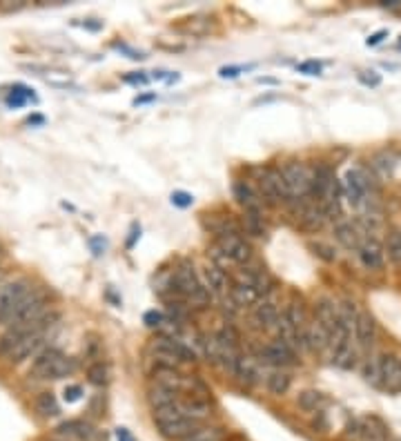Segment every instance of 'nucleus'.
<instances>
[{
  "mask_svg": "<svg viewBox=\"0 0 401 441\" xmlns=\"http://www.w3.org/2000/svg\"><path fill=\"white\" fill-rule=\"evenodd\" d=\"M107 366L103 364V361H96V364H92L87 368V379L92 381L94 386H105L107 384Z\"/></svg>",
  "mask_w": 401,
  "mask_h": 441,
  "instance_id": "58836bf2",
  "label": "nucleus"
},
{
  "mask_svg": "<svg viewBox=\"0 0 401 441\" xmlns=\"http://www.w3.org/2000/svg\"><path fill=\"white\" fill-rule=\"evenodd\" d=\"M56 435L58 437H65V439H78V441H83V439H89L94 435V430L89 424H85V421H65V424H60L56 428Z\"/></svg>",
  "mask_w": 401,
  "mask_h": 441,
  "instance_id": "a878e982",
  "label": "nucleus"
},
{
  "mask_svg": "<svg viewBox=\"0 0 401 441\" xmlns=\"http://www.w3.org/2000/svg\"><path fill=\"white\" fill-rule=\"evenodd\" d=\"M218 250L225 254V259H230L232 263H239V265H245L252 261V247H250L243 238H241L239 232H234V229H227V232H218Z\"/></svg>",
  "mask_w": 401,
  "mask_h": 441,
  "instance_id": "6e6552de",
  "label": "nucleus"
},
{
  "mask_svg": "<svg viewBox=\"0 0 401 441\" xmlns=\"http://www.w3.org/2000/svg\"><path fill=\"white\" fill-rule=\"evenodd\" d=\"M333 361H335V366H339V368L353 370L355 364H357V348H353V344L346 346L344 350H339L337 355H333Z\"/></svg>",
  "mask_w": 401,
  "mask_h": 441,
  "instance_id": "c9c22d12",
  "label": "nucleus"
},
{
  "mask_svg": "<svg viewBox=\"0 0 401 441\" xmlns=\"http://www.w3.org/2000/svg\"><path fill=\"white\" fill-rule=\"evenodd\" d=\"M143 321H145V326H147V328H160V326L165 323V317H163V312H156V310H149V312H145Z\"/></svg>",
  "mask_w": 401,
  "mask_h": 441,
  "instance_id": "c03bdc74",
  "label": "nucleus"
},
{
  "mask_svg": "<svg viewBox=\"0 0 401 441\" xmlns=\"http://www.w3.org/2000/svg\"><path fill=\"white\" fill-rule=\"evenodd\" d=\"M172 203L178 205V207H187V205L194 203V198L189 196V194H185V192H174L172 194Z\"/></svg>",
  "mask_w": 401,
  "mask_h": 441,
  "instance_id": "de8ad7c7",
  "label": "nucleus"
},
{
  "mask_svg": "<svg viewBox=\"0 0 401 441\" xmlns=\"http://www.w3.org/2000/svg\"><path fill=\"white\" fill-rule=\"evenodd\" d=\"M154 353L167 357V364L176 366L178 361L180 364H194L196 361V355L189 350L183 341H178L174 337H160L158 341H154Z\"/></svg>",
  "mask_w": 401,
  "mask_h": 441,
  "instance_id": "9d476101",
  "label": "nucleus"
},
{
  "mask_svg": "<svg viewBox=\"0 0 401 441\" xmlns=\"http://www.w3.org/2000/svg\"><path fill=\"white\" fill-rule=\"evenodd\" d=\"M313 250H315V254H317L319 259L328 261V263H333V261H337L335 247H330V245H326V243H313Z\"/></svg>",
  "mask_w": 401,
  "mask_h": 441,
  "instance_id": "37998d69",
  "label": "nucleus"
},
{
  "mask_svg": "<svg viewBox=\"0 0 401 441\" xmlns=\"http://www.w3.org/2000/svg\"><path fill=\"white\" fill-rule=\"evenodd\" d=\"M386 36H388V29H381V32L373 34V36H370V38L366 40V45H368V47H375V45H379Z\"/></svg>",
  "mask_w": 401,
  "mask_h": 441,
  "instance_id": "09e8293b",
  "label": "nucleus"
},
{
  "mask_svg": "<svg viewBox=\"0 0 401 441\" xmlns=\"http://www.w3.org/2000/svg\"><path fill=\"white\" fill-rule=\"evenodd\" d=\"M234 196L241 205H243L245 209H261V196L254 192L252 187H250V183H245V180H239V183L234 185Z\"/></svg>",
  "mask_w": 401,
  "mask_h": 441,
  "instance_id": "7c9ffc66",
  "label": "nucleus"
},
{
  "mask_svg": "<svg viewBox=\"0 0 401 441\" xmlns=\"http://www.w3.org/2000/svg\"><path fill=\"white\" fill-rule=\"evenodd\" d=\"M279 315L281 312H279L277 303H274V301H270V299L259 301V303L254 306V321L261 328H274Z\"/></svg>",
  "mask_w": 401,
  "mask_h": 441,
  "instance_id": "bb28decb",
  "label": "nucleus"
},
{
  "mask_svg": "<svg viewBox=\"0 0 401 441\" xmlns=\"http://www.w3.org/2000/svg\"><path fill=\"white\" fill-rule=\"evenodd\" d=\"M154 426L165 439L183 441L185 437L196 433V430L200 428V421L187 417L176 404V406H169V408H163V410H154Z\"/></svg>",
  "mask_w": 401,
  "mask_h": 441,
  "instance_id": "f257e3e1",
  "label": "nucleus"
},
{
  "mask_svg": "<svg viewBox=\"0 0 401 441\" xmlns=\"http://www.w3.org/2000/svg\"><path fill=\"white\" fill-rule=\"evenodd\" d=\"M283 315L290 319V323L299 330V335L304 337L306 328H308V310H306V306L301 303V301H290L288 308L283 310Z\"/></svg>",
  "mask_w": 401,
  "mask_h": 441,
  "instance_id": "c756f323",
  "label": "nucleus"
},
{
  "mask_svg": "<svg viewBox=\"0 0 401 441\" xmlns=\"http://www.w3.org/2000/svg\"><path fill=\"white\" fill-rule=\"evenodd\" d=\"M297 69L306 76H319L321 74V63H317V60H308V63H301Z\"/></svg>",
  "mask_w": 401,
  "mask_h": 441,
  "instance_id": "a18cd8bd",
  "label": "nucleus"
},
{
  "mask_svg": "<svg viewBox=\"0 0 401 441\" xmlns=\"http://www.w3.org/2000/svg\"><path fill=\"white\" fill-rule=\"evenodd\" d=\"M230 297L234 299L236 306H257L263 294H261L257 288L243 283V281H236V283L232 285V290H230Z\"/></svg>",
  "mask_w": 401,
  "mask_h": 441,
  "instance_id": "cd10ccee",
  "label": "nucleus"
},
{
  "mask_svg": "<svg viewBox=\"0 0 401 441\" xmlns=\"http://www.w3.org/2000/svg\"><path fill=\"white\" fill-rule=\"evenodd\" d=\"M261 359L270 366H295L297 364V355L295 350L286 346L283 341H270L263 348H261Z\"/></svg>",
  "mask_w": 401,
  "mask_h": 441,
  "instance_id": "f8f14e48",
  "label": "nucleus"
},
{
  "mask_svg": "<svg viewBox=\"0 0 401 441\" xmlns=\"http://www.w3.org/2000/svg\"><path fill=\"white\" fill-rule=\"evenodd\" d=\"M281 174L286 178L288 194L290 198H306L310 196V185H313V174L308 172V167L304 163H297V160H290L283 167H281Z\"/></svg>",
  "mask_w": 401,
  "mask_h": 441,
  "instance_id": "423d86ee",
  "label": "nucleus"
},
{
  "mask_svg": "<svg viewBox=\"0 0 401 441\" xmlns=\"http://www.w3.org/2000/svg\"><path fill=\"white\" fill-rule=\"evenodd\" d=\"M116 441H134L127 428H116Z\"/></svg>",
  "mask_w": 401,
  "mask_h": 441,
  "instance_id": "3c124183",
  "label": "nucleus"
},
{
  "mask_svg": "<svg viewBox=\"0 0 401 441\" xmlns=\"http://www.w3.org/2000/svg\"><path fill=\"white\" fill-rule=\"evenodd\" d=\"M359 437H361V441H388V433H386L384 424H381V421L375 419V417L361 421Z\"/></svg>",
  "mask_w": 401,
  "mask_h": 441,
  "instance_id": "c85d7f7f",
  "label": "nucleus"
},
{
  "mask_svg": "<svg viewBox=\"0 0 401 441\" xmlns=\"http://www.w3.org/2000/svg\"><path fill=\"white\" fill-rule=\"evenodd\" d=\"M45 80L47 83H52L56 87H67V85H74V80L69 74H63V72H49L45 74Z\"/></svg>",
  "mask_w": 401,
  "mask_h": 441,
  "instance_id": "79ce46f5",
  "label": "nucleus"
},
{
  "mask_svg": "<svg viewBox=\"0 0 401 441\" xmlns=\"http://www.w3.org/2000/svg\"><path fill=\"white\" fill-rule=\"evenodd\" d=\"M290 386H292V377H290L288 373H283V370H277V373H272L268 377V393L274 395V397H281L286 395Z\"/></svg>",
  "mask_w": 401,
  "mask_h": 441,
  "instance_id": "2f4dec72",
  "label": "nucleus"
},
{
  "mask_svg": "<svg viewBox=\"0 0 401 441\" xmlns=\"http://www.w3.org/2000/svg\"><path fill=\"white\" fill-rule=\"evenodd\" d=\"M149 100H154V94H149V96H140V98H136L134 103L136 105H140V103H149Z\"/></svg>",
  "mask_w": 401,
  "mask_h": 441,
  "instance_id": "6e6d98bb",
  "label": "nucleus"
},
{
  "mask_svg": "<svg viewBox=\"0 0 401 441\" xmlns=\"http://www.w3.org/2000/svg\"><path fill=\"white\" fill-rule=\"evenodd\" d=\"M89 245H92L94 247V254H103V250H105V241L103 238H100V236H94L92 241H89Z\"/></svg>",
  "mask_w": 401,
  "mask_h": 441,
  "instance_id": "8fccbe9b",
  "label": "nucleus"
},
{
  "mask_svg": "<svg viewBox=\"0 0 401 441\" xmlns=\"http://www.w3.org/2000/svg\"><path fill=\"white\" fill-rule=\"evenodd\" d=\"M221 439H223V430L218 426H207V428H198L196 433L185 437L183 441H221Z\"/></svg>",
  "mask_w": 401,
  "mask_h": 441,
  "instance_id": "e433bc0d",
  "label": "nucleus"
},
{
  "mask_svg": "<svg viewBox=\"0 0 401 441\" xmlns=\"http://www.w3.org/2000/svg\"><path fill=\"white\" fill-rule=\"evenodd\" d=\"M32 292V283L27 279L9 281V283L0 285V326H5V319L12 310Z\"/></svg>",
  "mask_w": 401,
  "mask_h": 441,
  "instance_id": "1a4fd4ad",
  "label": "nucleus"
},
{
  "mask_svg": "<svg viewBox=\"0 0 401 441\" xmlns=\"http://www.w3.org/2000/svg\"><path fill=\"white\" fill-rule=\"evenodd\" d=\"M301 341H304V348L313 350V353H324L326 348H330V335L326 328H321L317 321H313V323H308L304 337H301Z\"/></svg>",
  "mask_w": 401,
  "mask_h": 441,
  "instance_id": "aec40b11",
  "label": "nucleus"
},
{
  "mask_svg": "<svg viewBox=\"0 0 401 441\" xmlns=\"http://www.w3.org/2000/svg\"><path fill=\"white\" fill-rule=\"evenodd\" d=\"M344 196L348 198V203L353 207H359L368 196V180L366 176L359 172V169H350L346 174V183H344Z\"/></svg>",
  "mask_w": 401,
  "mask_h": 441,
  "instance_id": "ddd939ff",
  "label": "nucleus"
},
{
  "mask_svg": "<svg viewBox=\"0 0 401 441\" xmlns=\"http://www.w3.org/2000/svg\"><path fill=\"white\" fill-rule=\"evenodd\" d=\"M259 196L268 205H279L283 200H290L286 178L281 174V167H265L259 176Z\"/></svg>",
  "mask_w": 401,
  "mask_h": 441,
  "instance_id": "39448f33",
  "label": "nucleus"
},
{
  "mask_svg": "<svg viewBox=\"0 0 401 441\" xmlns=\"http://www.w3.org/2000/svg\"><path fill=\"white\" fill-rule=\"evenodd\" d=\"M45 303H47V297L43 290H32L20 303L12 310V312L7 315L5 323L7 326H14V323H23V321H29V319H36L38 315L45 312Z\"/></svg>",
  "mask_w": 401,
  "mask_h": 441,
  "instance_id": "0eeeda50",
  "label": "nucleus"
},
{
  "mask_svg": "<svg viewBox=\"0 0 401 441\" xmlns=\"http://www.w3.org/2000/svg\"><path fill=\"white\" fill-rule=\"evenodd\" d=\"M364 379L370 386L381 388V370H379V359H368L364 366Z\"/></svg>",
  "mask_w": 401,
  "mask_h": 441,
  "instance_id": "ea45409f",
  "label": "nucleus"
},
{
  "mask_svg": "<svg viewBox=\"0 0 401 441\" xmlns=\"http://www.w3.org/2000/svg\"><path fill=\"white\" fill-rule=\"evenodd\" d=\"M379 370H381V388L388 390V393H401V359L395 355H381Z\"/></svg>",
  "mask_w": 401,
  "mask_h": 441,
  "instance_id": "9b49d317",
  "label": "nucleus"
},
{
  "mask_svg": "<svg viewBox=\"0 0 401 441\" xmlns=\"http://www.w3.org/2000/svg\"><path fill=\"white\" fill-rule=\"evenodd\" d=\"M74 368H76L74 359H69L56 348H47L36 355L29 375L36 379H63L67 375H72Z\"/></svg>",
  "mask_w": 401,
  "mask_h": 441,
  "instance_id": "20e7f679",
  "label": "nucleus"
},
{
  "mask_svg": "<svg viewBox=\"0 0 401 441\" xmlns=\"http://www.w3.org/2000/svg\"><path fill=\"white\" fill-rule=\"evenodd\" d=\"M234 377L241 381L243 386H257L261 381V364L257 357H250V355H241L239 364L234 368Z\"/></svg>",
  "mask_w": 401,
  "mask_h": 441,
  "instance_id": "6ab92c4d",
  "label": "nucleus"
},
{
  "mask_svg": "<svg viewBox=\"0 0 401 441\" xmlns=\"http://www.w3.org/2000/svg\"><path fill=\"white\" fill-rule=\"evenodd\" d=\"M178 397H180V393H176V390L156 384L152 390H149L147 401H149V406H152L154 410H163V408H169V406H176Z\"/></svg>",
  "mask_w": 401,
  "mask_h": 441,
  "instance_id": "393cba45",
  "label": "nucleus"
},
{
  "mask_svg": "<svg viewBox=\"0 0 401 441\" xmlns=\"http://www.w3.org/2000/svg\"><path fill=\"white\" fill-rule=\"evenodd\" d=\"M321 399L324 397H321V393H317V390H304V393L299 395L297 404H299V408H304L306 413H313V410L319 408Z\"/></svg>",
  "mask_w": 401,
  "mask_h": 441,
  "instance_id": "4c0bfd02",
  "label": "nucleus"
},
{
  "mask_svg": "<svg viewBox=\"0 0 401 441\" xmlns=\"http://www.w3.org/2000/svg\"><path fill=\"white\" fill-rule=\"evenodd\" d=\"M315 321L333 337L335 328L339 326V306H335V301L330 299H319L315 303Z\"/></svg>",
  "mask_w": 401,
  "mask_h": 441,
  "instance_id": "a211bd4d",
  "label": "nucleus"
},
{
  "mask_svg": "<svg viewBox=\"0 0 401 441\" xmlns=\"http://www.w3.org/2000/svg\"><path fill=\"white\" fill-rule=\"evenodd\" d=\"M357 256L361 261V265L366 270H381L384 268V245L379 243L375 236H368L361 247L357 250Z\"/></svg>",
  "mask_w": 401,
  "mask_h": 441,
  "instance_id": "2eb2a0df",
  "label": "nucleus"
},
{
  "mask_svg": "<svg viewBox=\"0 0 401 441\" xmlns=\"http://www.w3.org/2000/svg\"><path fill=\"white\" fill-rule=\"evenodd\" d=\"M178 408L183 410L187 417H192L196 421H203L205 417H209V401L205 397V393H187L178 397Z\"/></svg>",
  "mask_w": 401,
  "mask_h": 441,
  "instance_id": "4468645a",
  "label": "nucleus"
},
{
  "mask_svg": "<svg viewBox=\"0 0 401 441\" xmlns=\"http://www.w3.org/2000/svg\"><path fill=\"white\" fill-rule=\"evenodd\" d=\"M324 220H326V214L317 203H306L299 209V225L308 229V232H317V229H321Z\"/></svg>",
  "mask_w": 401,
  "mask_h": 441,
  "instance_id": "b1692460",
  "label": "nucleus"
},
{
  "mask_svg": "<svg viewBox=\"0 0 401 441\" xmlns=\"http://www.w3.org/2000/svg\"><path fill=\"white\" fill-rule=\"evenodd\" d=\"M27 98H32V100H36V96L29 92L27 87H18V92H14L12 89V94H9V98H7V103L9 105H14V107H20V105H25V100Z\"/></svg>",
  "mask_w": 401,
  "mask_h": 441,
  "instance_id": "a19ab883",
  "label": "nucleus"
},
{
  "mask_svg": "<svg viewBox=\"0 0 401 441\" xmlns=\"http://www.w3.org/2000/svg\"><path fill=\"white\" fill-rule=\"evenodd\" d=\"M239 72H241V67H223V69H221V76H223V78H234V76H239Z\"/></svg>",
  "mask_w": 401,
  "mask_h": 441,
  "instance_id": "864d4df0",
  "label": "nucleus"
},
{
  "mask_svg": "<svg viewBox=\"0 0 401 441\" xmlns=\"http://www.w3.org/2000/svg\"><path fill=\"white\" fill-rule=\"evenodd\" d=\"M43 344H45V332L29 335L18 341V344L12 348V353L7 355V359L12 361V364H23V361L29 359L32 355H38V350L43 348Z\"/></svg>",
  "mask_w": 401,
  "mask_h": 441,
  "instance_id": "f3484780",
  "label": "nucleus"
},
{
  "mask_svg": "<svg viewBox=\"0 0 401 441\" xmlns=\"http://www.w3.org/2000/svg\"><path fill=\"white\" fill-rule=\"evenodd\" d=\"M125 80V83H134V85H143V83H147V76H125L123 78Z\"/></svg>",
  "mask_w": 401,
  "mask_h": 441,
  "instance_id": "5fc2aeb1",
  "label": "nucleus"
},
{
  "mask_svg": "<svg viewBox=\"0 0 401 441\" xmlns=\"http://www.w3.org/2000/svg\"><path fill=\"white\" fill-rule=\"evenodd\" d=\"M245 227L252 236H263L265 225L263 216H261V209H245Z\"/></svg>",
  "mask_w": 401,
  "mask_h": 441,
  "instance_id": "f704fd0d",
  "label": "nucleus"
},
{
  "mask_svg": "<svg viewBox=\"0 0 401 441\" xmlns=\"http://www.w3.org/2000/svg\"><path fill=\"white\" fill-rule=\"evenodd\" d=\"M335 238L346 250H359L361 243H364L368 236L364 232V227L359 225V220H357V223H348V220H341V223L335 225Z\"/></svg>",
  "mask_w": 401,
  "mask_h": 441,
  "instance_id": "dca6fc26",
  "label": "nucleus"
},
{
  "mask_svg": "<svg viewBox=\"0 0 401 441\" xmlns=\"http://www.w3.org/2000/svg\"><path fill=\"white\" fill-rule=\"evenodd\" d=\"M36 413L40 417H56L60 413L58 401L52 393H40L36 397Z\"/></svg>",
  "mask_w": 401,
  "mask_h": 441,
  "instance_id": "473e14b6",
  "label": "nucleus"
},
{
  "mask_svg": "<svg viewBox=\"0 0 401 441\" xmlns=\"http://www.w3.org/2000/svg\"><path fill=\"white\" fill-rule=\"evenodd\" d=\"M359 80H361V83H366V85H373V87L381 83V78H379L377 74H375V76H366V72L359 76Z\"/></svg>",
  "mask_w": 401,
  "mask_h": 441,
  "instance_id": "603ef678",
  "label": "nucleus"
},
{
  "mask_svg": "<svg viewBox=\"0 0 401 441\" xmlns=\"http://www.w3.org/2000/svg\"><path fill=\"white\" fill-rule=\"evenodd\" d=\"M375 337H377L375 319L370 317L368 312H361L359 319H357V323H355V339H357V344L361 348L370 350V348H373V344H375Z\"/></svg>",
  "mask_w": 401,
  "mask_h": 441,
  "instance_id": "412c9836",
  "label": "nucleus"
},
{
  "mask_svg": "<svg viewBox=\"0 0 401 441\" xmlns=\"http://www.w3.org/2000/svg\"><path fill=\"white\" fill-rule=\"evenodd\" d=\"M63 397H65L67 404H74V401H78L80 397H83V388H80V386H67Z\"/></svg>",
  "mask_w": 401,
  "mask_h": 441,
  "instance_id": "49530a36",
  "label": "nucleus"
},
{
  "mask_svg": "<svg viewBox=\"0 0 401 441\" xmlns=\"http://www.w3.org/2000/svg\"><path fill=\"white\" fill-rule=\"evenodd\" d=\"M274 330H277V339L279 341H283L286 346H290L292 350L297 348H304V341H301V335H299V330L290 323V319L281 312L279 319H277V323H274Z\"/></svg>",
  "mask_w": 401,
  "mask_h": 441,
  "instance_id": "5701e85b",
  "label": "nucleus"
},
{
  "mask_svg": "<svg viewBox=\"0 0 401 441\" xmlns=\"http://www.w3.org/2000/svg\"><path fill=\"white\" fill-rule=\"evenodd\" d=\"M58 319H60L58 312H54V310H45V312L38 315L36 319H29V321H23V323L9 326L5 332L0 335V357H7L9 353H12V348L18 344L20 339H25L29 335L45 332V330L49 326H54Z\"/></svg>",
  "mask_w": 401,
  "mask_h": 441,
  "instance_id": "f03ea898",
  "label": "nucleus"
},
{
  "mask_svg": "<svg viewBox=\"0 0 401 441\" xmlns=\"http://www.w3.org/2000/svg\"><path fill=\"white\" fill-rule=\"evenodd\" d=\"M169 288H172L174 294L185 297L196 306H207L209 303V290H207V285L200 283L196 270L189 263H180L174 270V276H172Z\"/></svg>",
  "mask_w": 401,
  "mask_h": 441,
  "instance_id": "7ed1b4c3",
  "label": "nucleus"
},
{
  "mask_svg": "<svg viewBox=\"0 0 401 441\" xmlns=\"http://www.w3.org/2000/svg\"><path fill=\"white\" fill-rule=\"evenodd\" d=\"M386 252L393 263L401 265V229H390L386 238Z\"/></svg>",
  "mask_w": 401,
  "mask_h": 441,
  "instance_id": "72a5a7b5",
  "label": "nucleus"
},
{
  "mask_svg": "<svg viewBox=\"0 0 401 441\" xmlns=\"http://www.w3.org/2000/svg\"><path fill=\"white\" fill-rule=\"evenodd\" d=\"M203 274H205V283H207L209 294H214L218 299H223L225 294H230V290H232V288H227V276L223 272V268H218L214 263L205 265Z\"/></svg>",
  "mask_w": 401,
  "mask_h": 441,
  "instance_id": "4be33fe9",
  "label": "nucleus"
}]
</instances>
